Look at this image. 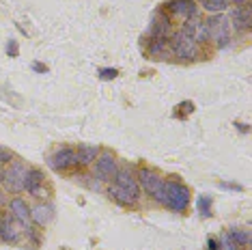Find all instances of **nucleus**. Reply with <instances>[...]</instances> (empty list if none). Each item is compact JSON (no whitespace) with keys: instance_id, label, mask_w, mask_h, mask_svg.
<instances>
[{"instance_id":"393cba45","label":"nucleus","mask_w":252,"mask_h":250,"mask_svg":"<svg viewBox=\"0 0 252 250\" xmlns=\"http://www.w3.org/2000/svg\"><path fill=\"white\" fill-rule=\"evenodd\" d=\"M222 250H237V244L231 242V237H224V246H222Z\"/></svg>"},{"instance_id":"0eeeda50","label":"nucleus","mask_w":252,"mask_h":250,"mask_svg":"<svg viewBox=\"0 0 252 250\" xmlns=\"http://www.w3.org/2000/svg\"><path fill=\"white\" fill-rule=\"evenodd\" d=\"M24 177H26V168L22 164H13L9 166V170L4 173V186L11 192H22L24 190Z\"/></svg>"},{"instance_id":"a878e982","label":"nucleus","mask_w":252,"mask_h":250,"mask_svg":"<svg viewBox=\"0 0 252 250\" xmlns=\"http://www.w3.org/2000/svg\"><path fill=\"white\" fill-rule=\"evenodd\" d=\"M226 2H233V4H237V7H248L250 0H226Z\"/></svg>"},{"instance_id":"6ab92c4d","label":"nucleus","mask_w":252,"mask_h":250,"mask_svg":"<svg viewBox=\"0 0 252 250\" xmlns=\"http://www.w3.org/2000/svg\"><path fill=\"white\" fill-rule=\"evenodd\" d=\"M200 4H203V9L209 11V13H222L228 2L226 0H200Z\"/></svg>"},{"instance_id":"dca6fc26","label":"nucleus","mask_w":252,"mask_h":250,"mask_svg":"<svg viewBox=\"0 0 252 250\" xmlns=\"http://www.w3.org/2000/svg\"><path fill=\"white\" fill-rule=\"evenodd\" d=\"M52 216H54V209H52V205H37V207L31 212V218L35 220V222H37L39 226L48 224L50 220H52Z\"/></svg>"},{"instance_id":"aec40b11","label":"nucleus","mask_w":252,"mask_h":250,"mask_svg":"<svg viewBox=\"0 0 252 250\" xmlns=\"http://www.w3.org/2000/svg\"><path fill=\"white\" fill-rule=\"evenodd\" d=\"M228 237H231V242L235 244H242V246H246V244H250V233L248 231H231L228 233Z\"/></svg>"},{"instance_id":"f257e3e1","label":"nucleus","mask_w":252,"mask_h":250,"mask_svg":"<svg viewBox=\"0 0 252 250\" xmlns=\"http://www.w3.org/2000/svg\"><path fill=\"white\" fill-rule=\"evenodd\" d=\"M138 186L147 192L151 198H156L158 203L166 205V192H164V177L153 168H140L138 173Z\"/></svg>"},{"instance_id":"39448f33","label":"nucleus","mask_w":252,"mask_h":250,"mask_svg":"<svg viewBox=\"0 0 252 250\" xmlns=\"http://www.w3.org/2000/svg\"><path fill=\"white\" fill-rule=\"evenodd\" d=\"M48 164L54 170H69L73 166H78V156L73 149H69V147H63V149H59L56 153L50 156Z\"/></svg>"},{"instance_id":"4468645a","label":"nucleus","mask_w":252,"mask_h":250,"mask_svg":"<svg viewBox=\"0 0 252 250\" xmlns=\"http://www.w3.org/2000/svg\"><path fill=\"white\" fill-rule=\"evenodd\" d=\"M78 164H91L97 160V156H99V147H93V145H80L78 151Z\"/></svg>"},{"instance_id":"1a4fd4ad","label":"nucleus","mask_w":252,"mask_h":250,"mask_svg":"<svg viewBox=\"0 0 252 250\" xmlns=\"http://www.w3.org/2000/svg\"><path fill=\"white\" fill-rule=\"evenodd\" d=\"M228 24H231L235 31H246V28L252 26V11L248 7H235L228 15Z\"/></svg>"},{"instance_id":"f3484780","label":"nucleus","mask_w":252,"mask_h":250,"mask_svg":"<svg viewBox=\"0 0 252 250\" xmlns=\"http://www.w3.org/2000/svg\"><path fill=\"white\" fill-rule=\"evenodd\" d=\"M11 212H13L15 218L24 224L31 220V209H28L26 201H22V198H13V201H11Z\"/></svg>"},{"instance_id":"9d476101","label":"nucleus","mask_w":252,"mask_h":250,"mask_svg":"<svg viewBox=\"0 0 252 250\" xmlns=\"http://www.w3.org/2000/svg\"><path fill=\"white\" fill-rule=\"evenodd\" d=\"M24 190L31 192V194H35V196H43V173H41L39 168L26 170Z\"/></svg>"},{"instance_id":"f8f14e48","label":"nucleus","mask_w":252,"mask_h":250,"mask_svg":"<svg viewBox=\"0 0 252 250\" xmlns=\"http://www.w3.org/2000/svg\"><path fill=\"white\" fill-rule=\"evenodd\" d=\"M108 194H110V198H112V201H117L119 205H134V203L138 201V198H134V196H131L129 192L125 190V188L117 186V184L108 188Z\"/></svg>"},{"instance_id":"6e6552de","label":"nucleus","mask_w":252,"mask_h":250,"mask_svg":"<svg viewBox=\"0 0 252 250\" xmlns=\"http://www.w3.org/2000/svg\"><path fill=\"white\" fill-rule=\"evenodd\" d=\"M168 11L175 18L186 22L196 15V2L194 0H173V2H168Z\"/></svg>"},{"instance_id":"5701e85b","label":"nucleus","mask_w":252,"mask_h":250,"mask_svg":"<svg viewBox=\"0 0 252 250\" xmlns=\"http://www.w3.org/2000/svg\"><path fill=\"white\" fill-rule=\"evenodd\" d=\"M7 52H9V56H18V43H15V39H11V41L7 43Z\"/></svg>"},{"instance_id":"ddd939ff","label":"nucleus","mask_w":252,"mask_h":250,"mask_svg":"<svg viewBox=\"0 0 252 250\" xmlns=\"http://www.w3.org/2000/svg\"><path fill=\"white\" fill-rule=\"evenodd\" d=\"M0 237H2L4 242H18L20 240V229H15V224L11 222L9 218H2L0 220Z\"/></svg>"},{"instance_id":"f03ea898","label":"nucleus","mask_w":252,"mask_h":250,"mask_svg":"<svg viewBox=\"0 0 252 250\" xmlns=\"http://www.w3.org/2000/svg\"><path fill=\"white\" fill-rule=\"evenodd\" d=\"M166 192V205L175 212H186L190 205V190L179 181H164Z\"/></svg>"},{"instance_id":"4be33fe9","label":"nucleus","mask_w":252,"mask_h":250,"mask_svg":"<svg viewBox=\"0 0 252 250\" xmlns=\"http://www.w3.org/2000/svg\"><path fill=\"white\" fill-rule=\"evenodd\" d=\"M99 76H101V80H114V78L119 76V71L117 69H99Z\"/></svg>"},{"instance_id":"cd10ccee","label":"nucleus","mask_w":252,"mask_h":250,"mask_svg":"<svg viewBox=\"0 0 252 250\" xmlns=\"http://www.w3.org/2000/svg\"><path fill=\"white\" fill-rule=\"evenodd\" d=\"M209 250H220V244L216 240H209Z\"/></svg>"},{"instance_id":"a211bd4d","label":"nucleus","mask_w":252,"mask_h":250,"mask_svg":"<svg viewBox=\"0 0 252 250\" xmlns=\"http://www.w3.org/2000/svg\"><path fill=\"white\" fill-rule=\"evenodd\" d=\"M168 52H170V48H168V41H166V39H153L151 45H149L151 59H166Z\"/></svg>"},{"instance_id":"b1692460","label":"nucleus","mask_w":252,"mask_h":250,"mask_svg":"<svg viewBox=\"0 0 252 250\" xmlns=\"http://www.w3.org/2000/svg\"><path fill=\"white\" fill-rule=\"evenodd\" d=\"M11 160V151H7L4 147H0V164H7Z\"/></svg>"},{"instance_id":"7ed1b4c3","label":"nucleus","mask_w":252,"mask_h":250,"mask_svg":"<svg viewBox=\"0 0 252 250\" xmlns=\"http://www.w3.org/2000/svg\"><path fill=\"white\" fill-rule=\"evenodd\" d=\"M205 26H207L209 39H214L220 48H226L228 41H231V24H228V18L216 13V15H211V18L205 22Z\"/></svg>"},{"instance_id":"bb28decb","label":"nucleus","mask_w":252,"mask_h":250,"mask_svg":"<svg viewBox=\"0 0 252 250\" xmlns=\"http://www.w3.org/2000/svg\"><path fill=\"white\" fill-rule=\"evenodd\" d=\"M32 69H37V71H48V67H45V65H41V62H35V65H32Z\"/></svg>"},{"instance_id":"9b49d317","label":"nucleus","mask_w":252,"mask_h":250,"mask_svg":"<svg viewBox=\"0 0 252 250\" xmlns=\"http://www.w3.org/2000/svg\"><path fill=\"white\" fill-rule=\"evenodd\" d=\"M114 184L125 188L134 198L140 196V186H138V181L129 175V170H117V175H114Z\"/></svg>"},{"instance_id":"2eb2a0df","label":"nucleus","mask_w":252,"mask_h":250,"mask_svg":"<svg viewBox=\"0 0 252 250\" xmlns=\"http://www.w3.org/2000/svg\"><path fill=\"white\" fill-rule=\"evenodd\" d=\"M168 31H170V22H168V18H164V20L156 18V20L151 22V26H149V35H151L153 39H166Z\"/></svg>"},{"instance_id":"20e7f679","label":"nucleus","mask_w":252,"mask_h":250,"mask_svg":"<svg viewBox=\"0 0 252 250\" xmlns=\"http://www.w3.org/2000/svg\"><path fill=\"white\" fill-rule=\"evenodd\" d=\"M168 48H170V52H173L175 56H179V59H186V61H190L196 56L198 52V43L194 41V39L188 35V32H175L173 37H170V41H168Z\"/></svg>"},{"instance_id":"412c9836","label":"nucleus","mask_w":252,"mask_h":250,"mask_svg":"<svg viewBox=\"0 0 252 250\" xmlns=\"http://www.w3.org/2000/svg\"><path fill=\"white\" fill-rule=\"evenodd\" d=\"M209 207H211V198L209 196H198V212L209 216Z\"/></svg>"},{"instance_id":"423d86ee","label":"nucleus","mask_w":252,"mask_h":250,"mask_svg":"<svg viewBox=\"0 0 252 250\" xmlns=\"http://www.w3.org/2000/svg\"><path fill=\"white\" fill-rule=\"evenodd\" d=\"M117 160H114V156L110 151H104L97 156V162H95V173L97 177L101 181H108V179H114V175H117Z\"/></svg>"}]
</instances>
